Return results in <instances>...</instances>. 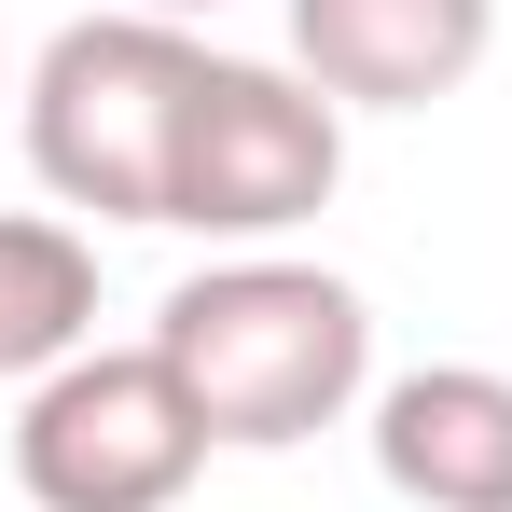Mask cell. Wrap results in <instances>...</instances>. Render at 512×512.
I'll list each match as a JSON object with an SVG mask.
<instances>
[{
	"mask_svg": "<svg viewBox=\"0 0 512 512\" xmlns=\"http://www.w3.org/2000/svg\"><path fill=\"white\" fill-rule=\"evenodd\" d=\"M153 346H167V374L194 388L208 443H236V457L319 443L374 388V305L346 291L333 263H291V250L194 263L167 305H153Z\"/></svg>",
	"mask_w": 512,
	"mask_h": 512,
	"instance_id": "obj_1",
	"label": "cell"
},
{
	"mask_svg": "<svg viewBox=\"0 0 512 512\" xmlns=\"http://www.w3.org/2000/svg\"><path fill=\"white\" fill-rule=\"evenodd\" d=\"M499 0H291V70L333 111H429L485 70Z\"/></svg>",
	"mask_w": 512,
	"mask_h": 512,
	"instance_id": "obj_5",
	"label": "cell"
},
{
	"mask_svg": "<svg viewBox=\"0 0 512 512\" xmlns=\"http://www.w3.org/2000/svg\"><path fill=\"white\" fill-rule=\"evenodd\" d=\"M194 84H208L194 28H167V14H70L42 42L28 97H14L42 194L84 208V222H167V167H180Z\"/></svg>",
	"mask_w": 512,
	"mask_h": 512,
	"instance_id": "obj_2",
	"label": "cell"
},
{
	"mask_svg": "<svg viewBox=\"0 0 512 512\" xmlns=\"http://www.w3.org/2000/svg\"><path fill=\"white\" fill-rule=\"evenodd\" d=\"M0 97H14V84H0Z\"/></svg>",
	"mask_w": 512,
	"mask_h": 512,
	"instance_id": "obj_9",
	"label": "cell"
},
{
	"mask_svg": "<svg viewBox=\"0 0 512 512\" xmlns=\"http://www.w3.org/2000/svg\"><path fill=\"white\" fill-rule=\"evenodd\" d=\"M374 485L416 512H512V374L416 360L374 388Z\"/></svg>",
	"mask_w": 512,
	"mask_h": 512,
	"instance_id": "obj_6",
	"label": "cell"
},
{
	"mask_svg": "<svg viewBox=\"0 0 512 512\" xmlns=\"http://www.w3.org/2000/svg\"><path fill=\"white\" fill-rule=\"evenodd\" d=\"M346 180V111L291 56H208V84L180 111V167H167V222L208 250H277L291 222H319Z\"/></svg>",
	"mask_w": 512,
	"mask_h": 512,
	"instance_id": "obj_4",
	"label": "cell"
},
{
	"mask_svg": "<svg viewBox=\"0 0 512 512\" xmlns=\"http://www.w3.org/2000/svg\"><path fill=\"white\" fill-rule=\"evenodd\" d=\"M125 14H167V28H194V14H222V0H125Z\"/></svg>",
	"mask_w": 512,
	"mask_h": 512,
	"instance_id": "obj_8",
	"label": "cell"
},
{
	"mask_svg": "<svg viewBox=\"0 0 512 512\" xmlns=\"http://www.w3.org/2000/svg\"><path fill=\"white\" fill-rule=\"evenodd\" d=\"M208 457H222V443H208V416H194V388L167 374L153 333L56 360V374L28 388V416H14V485H28V512H180Z\"/></svg>",
	"mask_w": 512,
	"mask_h": 512,
	"instance_id": "obj_3",
	"label": "cell"
},
{
	"mask_svg": "<svg viewBox=\"0 0 512 512\" xmlns=\"http://www.w3.org/2000/svg\"><path fill=\"white\" fill-rule=\"evenodd\" d=\"M97 346V236L56 208H0V388H42Z\"/></svg>",
	"mask_w": 512,
	"mask_h": 512,
	"instance_id": "obj_7",
	"label": "cell"
}]
</instances>
